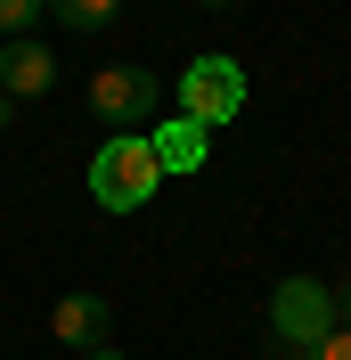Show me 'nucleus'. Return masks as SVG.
I'll list each match as a JSON object with an SVG mask.
<instances>
[{
	"label": "nucleus",
	"mask_w": 351,
	"mask_h": 360,
	"mask_svg": "<svg viewBox=\"0 0 351 360\" xmlns=\"http://www.w3.org/2000/svg\"><path fill=\"white\" fill-rule=\"evenodd\" d=\"M107 295H58V311H49V328H58V344H74V352H98V344H107Z\"/></svg>",
	"instance_id": "nucleus-7"
},
{
	"label": "nucleus",
	"mask_w": 351,
	"mask_h": 360,
	"mask_svg": "<svg viewBox=\"0 0 351 360\" xmlns=\"http://www.w3.org/2000/svg\"><path fill=\"white\" fill-rule=\"evenodd\" d=\"M155 74L147 66H107L90 74V115L107 123V131H139V123H155Z\"/></svg>",
	"instance_id": "nucleus-4"
},
{
	"label": "nucleus",
	"mask_w": 351,
	"mask_h": 360,
	"mask_svg": "<svg viewBox=\"0 0 351 360\" xmlns=\"http://www.w3.org/2000/svg\"><path fill=\"white\" fill-rule=\"evenodd\" d=\"M172 90H180V115L204 123V131H229V123L245 115V66H237V58H220V49L188 58Z\"/></svg>",
	"instance_id": "nucleus-2"
},
{
	"label": "nucleus",
	"mask_w": 351,
	"mask_h": 360,
	"mask_svg": "<svg viewBox=\"0 0 351 360\" xmlns=\"http://www.w3.org/2000/svg\"><path fill=\"white\" fill-rule=\"evenodd\" d=\"M204 8H229V0H204Z\"/></svg>",
	"instance_id": "nucleus-13"
},
{
	"label": "nucleus",
	"mask_w": 351,
	"mask_h": 360,
	"mask_svg": "<svg viewBox=\"0 0 351 360\" xmlns=\"http://www.w3.org/2000/svg\"><path fill=\"white\" fill-rule=\"evenodd\" d=\"M41 8H49V0H0V33L17 41V33H25V25H33V17H41Z\"/></svg>",
	"instance_id": "nucleus-9"
},
{
	"label": "nucleus",
	"mask_w": 351,
	"mask_h": 360,
	"mask_svg": "<svg viewBox=\"0 0 351 360\" xmlns=\"http://www.w3.org/2000/svg\"><path fill=\"white\" fill-rule=\"evenodd\" d=\"M270 336L286 344V352H310V344H327L335 336V287L327 278H278L270 287Z\"/></svg>",
	"instance_id": "nucleus-3"
},
{
	"label": "nucleus",
	"mask_w": 351,
	"mask_h": 360,
	"mask_svg": "<svg viewBox=\"0 0 351 360\" xmlns=\"http://www.w3.org/2000/svg\"><path fill=\"white\" fill-rule=\"evenodd\" d=\"M8 115H17V98H8V90H0V123H8Z\"/></svg>",
	"instance_id": "nucleus-12"
},
{
	"label": "nucleus",
	"mask_w": 351,
	"mask_h": 360,
	"mask_svg": "<svg viewBox=\"0 0 351 360\" xmlns=\"http://www.w3.org/2000/svg\"><path fill=\"white\" fill-rule=\"evenodd\" d=\"M49 82H58V58H49V41H33V33L0 41V90H8V98H41Z\"/></svg>",
	"instance_id": "nucleus-6"
},
{
	"label": "nucleus",
	"mask_w": 351,
	"mask_h": 360,
	"mask_svg": "<svg viewBox=\"0 0 351 360\" xmlns=\"http://www.w3.org/2000/svg\"><path fill=\"white\" fill-rule=\"evenodd\" d=\"M294 360H351V328H335L327 344H310V352H294Z\"/></svg>",
	"instance_id": "nucleus-10"
},
{
	"label": "nucleus",
	"mask_w": 351,
	"mask_h": 360,
	"mask_svg": "<svg viewBox=\"0 0 351 360\" xmlns=\"http://www.w3.org/2000/svg\"><path fill=\"white\" fill-rule=\"evenodd\" d=\"M82 360H131V352H107V344H98V352H82Z\"/></svg>",
	"instance_id": "nucleus-11"
},
{
	"label": "nucleus",
	"mask_w": 351,
	"mask_h": 360,
	"mask_svg": "<svg viewBox=\"0 0 351 360\" xmlns=\"http://www.w3.org/2000/svg\"><path fill=\"white\" fill-rule=\"evenodd\" d=\"M147 139H155V164H164V180L204 172V156H213V131H204V123H188V115H164Z\"/></svg>",
	"instance_id": "nucleus-5"
},
{
	"label": "nucleus",
	"mask_w": 351,
	"mask_h": 360,
	"mask_svg": "<svg viewBox=\"0 0 351 360\" xmlns=\"http://www.w3.org/2000/svg\"><path fill=\"white\" fill-rule=\"evenodd\" d=\"M155 188H164V164H155L147 131H107L90 148V205L98 213H139V205H155Z\"/></svg>",
	"instance_id": "nucleus-1"
},
{
	"label": "nucleus",
	"mask_w": 351,
	"mask_h": 360,
	"mask_svg": "<svg viewBox=\"0 0 351 360\" xmlns=\"http://www.w3.org/2000/svg\"><path fill=\"white\" fill-rule=\"evenodd\" d=\"M114 8H123V0H49V17H58V25H82V33L114 25Z\"/></svg>",
	"instance_id": "nucleus-8"
}]
</instances>
